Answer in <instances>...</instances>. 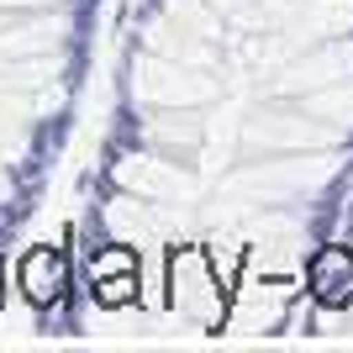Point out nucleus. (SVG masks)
Here are the masks:
<instances>
[{"mask_svg": "<svg viewBox=\"0 0 353 353\" xmlns=\"http://www.w3.org/2000/svg\"><path fill=\"white\" fill-rule=\"evenodd\" d=\"M311 290H316L322 306H343V301L353 295V259H343L338 248L322 253V259L311 264Z\"/></svg>", "mask_w": 353, "mask_h": 353, "instance_id": "1", "label": "nucleus"}, {"mask_svg": "<svg viewBox=\"0 0 353 353\" xmlns=\"http://www.w3.org/2000/svg\"><path fill=\"white\" fill-rule=\"evenodd\" d=\"M21 274H27V290L37 295V301H53V295L63 290V264L53 259V253H32Z\"/></svg>", "mask_w": 353, "mask_h": 353, "instance_id": "2", "label": "nucleus"}]
</instances>
